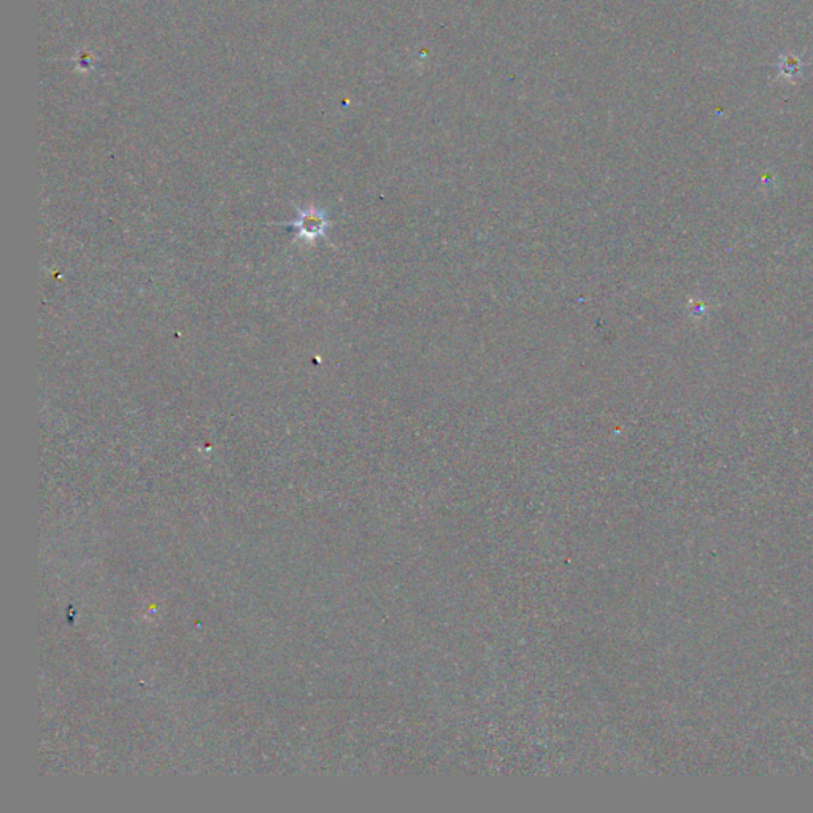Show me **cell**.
Wrapping results in <instances>:
<instances>
[{"mask_svg":"<svg viewBox=\"0 0 813 813\" xmlns=\"http://www.w3.org/2000/svg\"><path fill=\"white\" fill-rule=\"evenodd\" d=\"M290 226L297 230V237L304 238V240H315V238L324 235V230L327 228V219L320 210L308 209L299 212L297 219Z\"/></svg>","mask_w":813,"mask_h":813,"instance_id":"cell-1","label":"cell"}]
</instances>
